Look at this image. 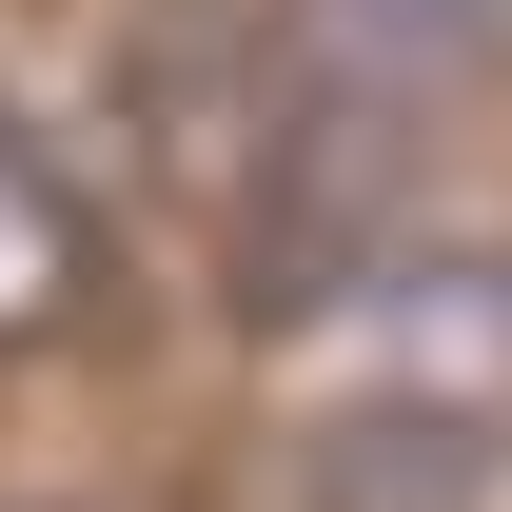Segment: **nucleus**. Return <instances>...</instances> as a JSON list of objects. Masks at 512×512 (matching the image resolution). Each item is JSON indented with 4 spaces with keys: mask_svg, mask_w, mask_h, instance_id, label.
<instances>
[{
    "mask_svg": "<svg viewBox=\"0 0 512 512\" xmlns=\"http://www.w3.org/2000/svg\"><path fill=\"white\" fill-rule=\"evenodd\" d=\"M375 138H355V99H296V119L256 138V197H237V316H316L335 276H355V237H375Z\"/></svg>",
    "mask_w": 512,
    "mask_h": 512,
    "instance_id": "1",
    "label": "nucleus"
},
{
    "mask_svg": "<svg viewBox=\"0 0 512 512\" xmlns=\"http://www.w3.org/2000/svg\"><path fill=\"white\" fill-rule=\"evenodd\" d=\"M473 493H493L473 414H335L316 434V512H473Z\"/></svg>",
    "mask_w": 512,
    "mask_h": 512,
    "instance_id": "2",
    "label": "nucleus"
}]
</instances>
